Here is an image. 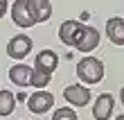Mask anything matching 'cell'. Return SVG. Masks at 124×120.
I'll return each mask as SVG.
<instances>
[{"mask_svg":"<svg viewBox=\"0 0 124 120\" xmlns=\"http://www.w3.org/2000/svg\"><path fill=\"white\" fill-rule=\"evenodd\" d=\"M7 7H9V2H7V0H0V18L5 16V11H7Z\"/></svg>","mask_w":124,"mask_h":120,"instance_id":"cell-15","label":"cell"},{"mask_svg":"<svg viewBox=\"0 0 124 120\" xmlns=\"http://www.w3.org/2000/svg\"><path fill=\"white\" fill-rule=\"evenodd\" d=\"M115 120H124V113H122V116H117V118H115Z\"/></svg>","mask_w":124,"mask_h":120,"instance_id":"cell-17","label":"cell"},{"mask_svg":"<svg viewBox=\"0 0 124 120\" xmlns=\"http://www.w3.org/2000/svg\"><path fill=\"white\" fill-rule=\"evenodd\" d=\"M106 36L115 46H124V18H108L106 20Z\"/></svg>","mask_w":124,"mask_h":120,"instance_id":"cell-10","label":"cell"},{"mask_svg":"<svg viewBox=\"0 0 124 120\" xmlns=\"http://www.w3.org/2000/svg\"><path fill=\"white\" fill-rule=\"evenodd\" d=\"M56 66H59V57H56V52H52V50H41L39 55H36L30 84L34 88H45L50 84V79H52V73L56 70Z\"/></svg>","mask_w":124,"mask_h":120,"instance_id":"cell-1","label":"cell"},{"mask_svg":"<svg viewBox=\"0 0 124 120\" xmlns=\"http://www.w3.org/2000/svg\"><path fill=\"white\" fill-rule=\"evenodd\" d=\"M81 29H84V23H79V20H65V23H61V27H59L61 43H63V46L75 48L79 34H81Z\"/></svg>","mask_w":124,"mask_h":120,"instance_id":"cell-6","label":"cell"},{"mask_svg":"<svg viewBox=\"0 0 124 120\" xmlns=\"http://www.w3.org/2000/svg\"><path fill=\"white\" fill-rule=\"evenodd\" d=\"M52 120H79L77 118V113H75V109H56L54 111V116H52Z\"/></svg>","mask_w":124,"mask_h":120,"instance_id":"cell-14","label":"cell"},{"mask_svg":"<svg viewBox=\"0 0 124 120\" xmlns=\"http://www.w3.org/2000/svg\"><path fill=\"white\" fill-rule=\"evenodd\" d=\"M63 97L72 107H86V104L90 102V91L84 84H72V86H68L63 91Z\"/></svg>","mask_w":124,"mask_h":120,"instance_id":"cell-7","label":"cell"},{"mask_svg":"<svg viewBox=\"0 0 124 120\" xmlns=\"http://www.w3.org/2000/svg\"><path fill=\"white\" fill-rule=\"evenodd\" d=\"M9 79H11L16 86H30L32 68H30V66H25V64H16V66H11V70H9Z\"/></svg>","mask_w":124,"mask_h":120,"instance_id":"cell-11","label":"cell"},{"mask_svg":"<svg viewBox=\"0 0 124 120\" xmlns=\"http://www.w3.org/2000/svg\"><path fill=\"white\" fill-rule=\"evenodd\" d=\"M30 50H32V39L25 36V34L11 36L9 43H7V55H9L11 59H23V57L30 55Z\"/></svg>","mask_w":124,"mask_h":120,"instance_id":"cell-5","label":"cell"},{"mask_svg":"<svg viewBox=\"0 0 124 120\" xmlns=\"http://www.w3.org/2000/svg\"><path fill=\"white\" fill-rule=\"evenodd\" d=\"M11 18L18 27H32L39 23V11H36L34 0H16L11 5Z\"/></svg>","mask_w":124,"mask_h":120,"instance_id":"cell-2","label":"cell"},{"mask_svg":"<svg viewBox=\"0 0 124 120\" xmlns=\"http://www.w3.org/2000/svg\"><path fill=\"white\" fill-rule=\"evenodd\" d=\"M16 109V97L11 91H0V116H9Z\"/></svg>","mask_w":124,"mask_h":120,"instance_id":"cell-12","label":"cell"},{"mask_svg":"<svg viewBox=\"0 0 124 120\" xmlns=\"http://www.w3.org/2000/svg\"><path fill=\"white\" fill-rule=\"evenodd\" d=\"M113 107H115V100L111 93H104L97 97V102H95L93 107V118L95 120H108L113 116Z\"/></svg>","mask_w":124,"mask_h":120,"instance_id":"cell-9","label":"cell"},{"mask_svg":"<svg viewBox=\"0 0 124 120\" xmlns=\"http://www.w3.org/2000/svg\"><path fill=\"white\" fill-rule=\"evenodd\" d=\"M52 104H54V95L50 93V91H43V88H39L36 93L30 95V100H27V107H30L32 113H45L47 109H52Z\"/></svg>","mask_w":124,"mask_h":120,"instance_id":"cell-4","label":"cell"},{"mask_svg":"<svg viewBox=\"0 0 124 120\" xmlns=\"http://www.w3.org/2000/svg\"><path fill=\"white\" fill-rule=\"evenodd\" d=\"M120 100H122V104H124V86H122V91H120Z\"/></svg>","mask_w":124,"mask_h":120,"instance_id":"cell-16","label":"cell"},{"mask_svg":"<svg viewBox=\"0 0 124 120\" xmlns=\"http://www.w3.org/2000/svg\"><path fill=\"white\" fill-rule=\"evenodd\" d=\"M77 75L84 84H97L104 79V64L97 57H84L77 64Z\"/></svg>","mask_w":124,"mask_h":120,"instance_id":"cell-3","label":"cell"},{"mask_svg":"<svg viewBox=\"0 0 124 120\" xmlns=\"http://www.w3.org/2000/svg\"><path fill=\"white\" fill-rule=\"evenodd\" d=\"M97 46H99V32H97L95 27L84 25V29H81V34H79L75 48H77L79 52H93Z\"/></svg>","mask_w":124,"mask_h":120,"instance_id":"cell-8","label":"cell"},{"mask_svg":"<svg viewBox=\"0 0 124 120\" xmlns=\"http://www.w3.org/2000/svg\"><path fill=\"white\" fill-rule=\"evenodd\" d=\"M36 2V11H39V23L43 20H47L52 16V5H50V0H34Z\"/></svg>","mask_w":124,"mask_h":120,"instance_id":"cell-13","label":"cell"}]
</instances>
